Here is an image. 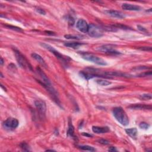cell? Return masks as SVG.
Masks as SVG:
<instances>
[{
    "label": "cell",
    "mask_w": 152,
    "mask_h": 152,
    "mask_svg": "<svg viewBox=\"0 0 152 152\" xmlns=\"http://www.w3.org/2000/svg\"><path fill=\"white\" fill-rule=\"evenodd\" d=\"M4 26H5V27L8 28V29H11V30L17 31V32H23V30H22L21 28L17 27V26H11V25H4Z\"/></svg>",
    "instance_id": "cell-22"
},
{
    "label": "cell",
    "mask_w": 152,
    "mask_h": 152,
    "mask_svg": "<svg viewBox=\"0 0 152 152\" xmlns=\"http://www.w3.org/2000/svg\"><path fill=\"white\" fill-rule=\"evenodd\" d=\"M152 76V71H146L143 73H141L140 74L137 75V77H147V76Z\"/></svg>",
    "instance_id": "cell-27"
},
{
    "label": "cell",
    "mask_w": 152,
    "mask_h": 152,
    "mask_svg": "<svg viewBox=\"0 0 152 152\" xmlns=\"http://www.w3.org/2000/svg\"><path fill=\"white\" fill-rule=\"evenodd\" d=\"M122 9L127 11H140L141 8L138 5H134V4L124 3L122 5Z\"/></svg>",
    "instance_id": "cell-13"
},
{
    "label": "cell",
    "mask_w": 152,
    "mask_h": 152,
    "mask_svg": "<svg viewBox=\"0 0 152 152\" xmlns=\"http://www.w3.org/2000/svg\"><path fill=\"white\" fill-rule=\"evenodd\" d=\"M87 33L88 35L92 38H100L104 35V30H103V28L97 25L90 24L88 25Z\"/></svg>",
    "instance_id": "cell-5"
},
{
    "label": "cell",
    "mask_w": 152,
    "mask_h": 152,
    "mask_svg": "<svg viewBox=\"0 0 152 152\" xmlns=\"http://www.w3.org/2000/svg\"><path fill=\"white\" fill-rule=\"evenodd\" d=\"M97 142H99V143H100V144H103V145H108L110 143L109 141L105 139L99 140L98 141H97Z\"/></svg>",
    "instance_id": "cell-28"
},
{
    "label": "cell",
    "mask_w": 152,
    "mask_h": 152,
    "mask_svg": "<svg viewBox=\"0 0 152 152\" xmlns=\"http://www.w3.org/2000/svg\"><path fill=\"white\" fill-rule=\"evenodd\" d=\"M137 28H138V30H140V31H142V32H147V30H146L145 28L142 27V26H139V25H138V26H137Z\"/></svg>",
    "instance_id": "cell-32"
},
{
    "label": "cell",
    "mask_w": 152,
    "mask_h": 152,
    "mask_svg": "<svg viewBox=\"0 0 152 152\" xmlns=\"http://www.w3.org/2000/svg\"><path fill=\"white\" fill-rule=\"evenodd\" d=\"M76 27L79 31L83 33H87L88 24L84 19H79L76 23Z\"/></svg>",
    "instance_id": "cell-9"
},
{
    "label": "cell",
    "mask_w": 152,
    "mask_h": 152,
    "mask_svg": "<svg viewBox=\"0 0 152 152\" xmlns=\"http://www.w3.org/2000/svg\"><path fill=\"white\" fill-rule=\"evenodd\" d=\"M97 50L100 52H103L108 54L112 55H119L121 53L115 49V45H104L98 47Z\"/></svg>",
    "instance_id": "cell-6"
},
{
    "label": "cell",
    "mask_w": 152,
    "mask_h": 152,
    "mask_svg": "<svg viewBox=\"0 0 152 152\" xmlns=\"http://www.w3.org/2000/svg\"><path fill=\"white\" fill-rule=\"evenodd\" d=\"M105 13L110 17H114V18L121 19H124L125 17V15L124 13L121 12V11H116V10H107L105 11Z\"/></svg>",
    "instance_id": "cell-11"
},
{
    "label": "cell",
    "mask_w": 152,
    "mask_h": 152,
    "mask_svg": "<svg viewBox=\"0 0 152 152\" xmlns=\"http://www.w3.org/2000/svg\"><path fill=\"white\" fill-rule=\"evenodd\" d=\"M64 37L67 39H75V40H78L82 39L83 36H76V35H64Z\"/></svg>",
    "instance_id": "cell-20"
},
{
    "label": "cell",
    "mask_w": 152,
    "mask_h": 152,
    "mask_svg": "<svg viewBox=\"0 0 152 152\" xmlns=\"http://www.w3.org/2000/svg\"><path fill=\"white\" fill-rule=\"evenodd\" d=\"M36 10L37 12L39 13V14H41V15H45V14H46L45 11L43 9H42V8H37Z\"/></svg>",
    "instance_id": "cell-29"
},
{
    "label": "cell",
    "mask_w": 152,
    "mask_h": 152,
    "mask_svg": "<svg viewBox=\"0 0 152 152\" xmlns=\"http://www.w3.org/2000/svg\"><path fill=\"white\" fill-rule=\"evenodd\" d=\"M139 127L140 128H141V129L143 130H147L149 128V127H150V125H149L148 124L146 123L145 122H141V123L139 124Z\"/></svg>",
    "instance_id": "cell-26"
},
{
    "label": "cell",
    "mask_w": 152,
    "mask_h": 152,
    "mask_svg": "<svg viewBox=\"0 0 152 152\" xmlns=\"http://www.w3.org/2000/svg\"><path fill=\"white\" fill-rule=\"evenodd\" d=\"M19 121L14 118H8L4 122V127L8 129H15L18 127Z\"/></svg>",
    "instance_id": "cell-8"
},
{
    "label": "cell",
    "mask_w": 152,
    "mask_h": 152,
    "mask_svg": "<svg viewBox=\"0 0 152 152\" xmlns=\"http://www.w3.org/2000/svg\"><path fill=\"white\" fill-rule=\"evenodd\" d=\"M32 55V58H34L36 61H38L43 67L45 68H48V65H47L46 63H45V60L43 59V58L41 55H39V54H36V53H33V54H32V55Z\"/></svg>",
    "instance_id": "cell-15"
},
{
    "label": "cell",
    "mask_w": 152,
    "mask_h": 152,
    "mask_svg": "<svg viewBox=\"0 0 152 152\" xmlns=\"http://www.w3.org/2000/svg\"><path fill=\"white\" fill-rule=\"evenodd\" d=\"M46 33H47L48 35H55V33L54 32H49V31H46Z\"/></svg>",
    "instance_id": "cell-35"
},
{
    "label": "cell",
    "mask_w": 152,
    "mask_h": 152,
    "mask_svg": "<svg viewBox=\"0 0 152 152\" xmlns=\"http://www.w3.org/2000/svg\"><path fill=\"white\" fill-rule=\"evenodd\" d=\"M36 71L37 72H38V73L39 74V76H41V79H42V81L38 80V82H39L44 88H46V90L52 96L54 100L55 101V102L57 103L58 105L60 106V102L58 98V92H57V90L55 89V88L53 87L52 83H51L50 80L49 79L48 76L43 71L42 69L39 67L36 68Z\"/></svg>",
    "instance_id": "cell-1"
},
{
    "label": "cell",
    "mask_w": 152,
    "mask_h": 152,
    "mask_svg": "<svg viewBox=\"0 0 152 152\" xmlns=\"http://www.w3.org/2000/svg\"><path fill=\"white\" fill-rule=\"evenodd\" d=\"M139 98L141 100H147L152 99V94H143L140 96Z\"/></svg>",
    "instance_id": "cell-23"
},
{
    "label": "cell",
    "mask_w": 152,
    "mask_h": 152,
    "mask_svg": "<svg viewBox=\"0 0 152 152\" xmlns=\"http://www.w3.org/2000/svg\"><path fill=\"white\" fill-rule=\"evenodd\" d=\"M125 132H126V133L128 135H130L131 137H132V138H136L137 133H138L137 128H131L126 129L125 130Z\"/></svg>",
    "instance_id": "cell-16"
},
{
    "label": "cell",
    "mask_w": 152,
    "mask_h": 152,
    "mask_svg": "<svg viewBox=\"0 0 152 152\" xmlns=\"http://www.w3.org/2000/svg\"><path fill=\"white\" fill-rule=\"evenodd\" d=\"M74 128L73 124H72V121L71 120V119H69L68 121V130L67 131V134L68 135H70L71 137H73L74 138H77L74 136Z\"/></svg>",
    "instance_id": "cell-18"
},
{
    "label": "cell",
    "mask_w": 152,
    "mask_h": 152,
    "mask_svg": "<svg viewBox=\"0 0 152 152\" xmlns=\"http://www.w3.org/2000/svg\"><path fill=\"white\" fill-rule=\"evenodd\" d=\"M96 83L98 85H99L102 86H108L111 84V82H109V81H108L107 80H102V79H99V80H97Z\"/></svg>",
    "instance_id": "cell-19"
},
{
    "label": "cell",
    "mask_w": 152,
    "mask_h": 152,
    "mask_svg": "<svg viewBox=\"0 0 152 152\" xmlns=\"http://www.w3.org/2000/svg\"><path fill=\"white\" fill-rule=\"evenodd\" d=\"M41 45L42 46L43 48H44L45 49H46L48 50L49 51H50V52H52V54H54V55H55L57 58L59 59V60H61L62 61L64 62V63H66V62H67V59L65 58L64 56H63V55H61V54H60V53L58 51H57V50L55 49L54 48V47L51 46V45H48V44L42 43H41Z\"/></svg>",
    "instance_id": "cell-7"
},
{
    "label": "cell",
    "mask_w": 152,
    "mask_h": 152,
    "mask_svg": "<svg viewBox=\"0 0 152 152\" xmlns=\"http://www.w3.org/2000/svg\"><path fill=\"white\" fill-rule=\"evenodd\" d=\"M81 55H82V58L83 59L87 60V61L91 62V63H93L99 65H107V62L105 60L92 54H90V53L88 52H83L81 53Z\"/></svg>",
    "instance_id": "cell-4"
},
{
    "label": "cell",
    "mask_w": 152,
    "mask_h": 152,
    "mask_svg": "<svg viewBox=\"0 0 152 152\" xmlns=\"http://www.w3.org/2000/svg\"><path fill=\"white\" fill-rule=\"evenodd\" d=\"M35 105L41 115H45L46 110V106L45 102L40 99L36 100L35 101Z\"/></svg>",
    "instance_id": "cell-10"
},
{
    "label": "cell",
    "mask_w": 152,
    "mask_h": 152,
    "mask_svg": "<svg viewBox=\"0 0 152 152\" xmlns=\"http://www.w3.org/2000/svg\"><path fill=\"white\" fill-rule=\"evenodd\" d=\"M113 26L114 27H115L116 29H124V30H128L130 29V27L128 26H125V25L121 24H116L113 25Z\"/></svg>",
    "instance_id": "cell-24"
},
{
    "label": "cell",
    "mask_w": 152,
    "mask_h": 152,
    "mask_svg": "<svg viewBox=\"0 0 152 152\" xmlns=\"http://www.w3.org/2000/svg\"><path fill=\"white\" fill-rule=\"evenodd\" d=\"M3 64H4L3 59H2V58H1V61H0V64H1V65H3Z\"/></svg>",
    "instance_id": "cell-36"
},
{
    "label": "cell",
    "mask_w": 152,
    "mask_h": 152,
    "mask_svg": "<svg viewBox=\"0 0 152 152\" xmlns=\"http://www.w3.org/2000/svg\"><path fill=\"white\" fill-rule=\"evenodd\" d=\"M108 151H109V152H116V151H117V150H116V149H115V147H110V148L108 149Z\"/></svg>",
    "instance_id": "cell-33"
},
{
    "label": "cell",
    "mask_w": 152,
    "mask_h": 152,
    "mask_svg": "<svg viewBox=\"0 0 152 152\" xmlns=\"http://www.w3.org/2000/svg\"><path fill=\"white\" fill-rule=\"evenodd\" d=\"M68 22H69V24L73 26V25L74 24V19L72 17H70L68 18Z\"/></svg>",
    "instance_id": "cell-31"
},
{
    "label": "cell",
    "mask_w": 152,
    "mask_h": 152,
    "mask_svg": "<svg viewBox=\"0 0 152 152\" xmlns=\"http://www.w3.org/2000/svg\"><path fill=\"white\" fill-rule=\"evenodd\" d=\"M14 54H15L16 60L20 67L28 71H33L32 65L20 51L17 49H14Z\"/></svg>",
    "instance_id": "cell-3"
},
{
    "label": "cell",
    "mask_w": 152,
    "mask_h": 152,
    "mask_svg": "<svg viewBox=\"0 0 152 152\" xmlns=\"http://www.w3.org/2000/svg\"><path fill=\"white\" fill-rule=\"evenodd\" d=\"M140 50H141V51H152V47H139L138 48Z\"/></svg>",
    "instance_id": "cell-30"
},
{
    "label": "cell",
    "mask_w": 152,
    "mask_h": 152,
    "mask_svg": "<svg viewBox=\"0 0 152 152\" xmlns=\"http://www.w3.org/2000/svg\"><path fill=\"white\" fill-rule=\"evenodd\" d=\"M128 108L135 110H151L152 106L146 104H134L128 107Z\"/></svg>",
    "instance_id": "cell-12"
},
{
    "label": "cell",
    "mask_w": 152,
    "mask_h": 152,
    "mask_svg": "<svg viewBox=\"0 0 152 152\" xmlns=\"http://www.w3.org/2000/svg\"><path fill=\"white\" fill-rule=\"evenodd\" d=\"M46 151H54V150H47Z\"/></svg>",
    "instance_id": "cell-37"
},
{
    "label": "cell",
    "mask_w": 152,
    "mask_h": 152,
    "mask_svg": "<svg viewBox=\"0 0 152 152\" xmlns=\"http://www.w3.org/2000/svg\"><path fill=\"white\" fill-rule=\"evenodd\" d=\"M20 146L23 150H24V151H27V152L30 151V150H29V146L26 142L22 143L21 144H20Z\"/></svg>",
    "instance_id": "cell-25"
},
{
    "label": "cell",
    "mask_w": 152,
    "mask_h": 152,
    "mask_svg": "<svg viewBox=\"0 0 152 152\" xmlns=\"http://www.w3.org/2000/svg\"><path fill=\"white\" fill-rule=\"evenodd\" d=\"M79 148L82 149L83 150H86V151H90V152L95 151V149H94L93 147L89 146H80Z\"/></svg>",
    "instance_id": "cell-21"
},
{
    "label": "cell",
    "mask_w": 152,
    "mask_h": 152,
    "mask_svg": "<svg viewBox=\"0 0 152 152\" xmlns=\"http://www.w3.org/2000/svg\"><path fill=\"white\" fill-rule=\"evenodd\" d=\"M82 134L84 135V136H86V137H93L92 135H91V134H88V133H87V132H83Z\"/></svg>",
    "instance_id": "cell-34"
},
{
    "label": "cell",
    "mask_w": 152,
    "mask_h": 152,
    "mask_svg": "<svg viewBox=\"0 0 152 152\" xmlns=\"http://www.w3.org/2000/svg\"><path fill=\"white\" fill-rule=\"evenodd\" d=\"M83 45H84V43L79 42H66L64 43V45L65 46L73 49L79 48L80 46H82Z\"/></svg>",
    "instance_id": "cell-17"
},
{
    "label": "cell",
    "mask_w": 152,
    "mask_h": 152,
    "mask_svg": "<svg viewBox=\"0 0 152 152\" xmlns=\"http://www.w3.org/2000/svg\"><path fill=\"white\" fill-rule=\"evenodd\" d=\"M92 131L96 134H104L109 131V128L108 127H97L93 126L92 127Z\"/></svg>",
    "instance_id": "cell-14"
},
{
    "label": "cell",
    "mask_w": 152,
    "mask_h": 152,
    "mask_svg": "<svg viewBox=\"0 0 152 152\" xmlns=\"http://www.w3.org/2000/svg\"><path fill=\"white\" fill-rule=\"evenodd\" d=\"M113 115L122 125L127 126L129 124V119L125 110L121 107H116L113 109Z\"/></svg>",
    "instance_id": "cell-2"
}]
</instances>
